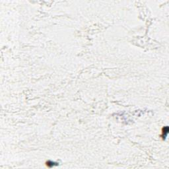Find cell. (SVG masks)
<instances>
[{"label":"cell","mask_w":169,"mask_h":169,"mask_svg":"<svg viewBox=\"0 0 169 169\" xmlns=\"http://www.w3.org/2000/svg\"><path fill=\"white\" fill-rule=\"evenodd\" d=\"M169 127L165 126L162 129V134H161V137L163 140H165L167 137L168 133H169Z\"/></svg>","instance_id":"cell-1"}]
</instances>
